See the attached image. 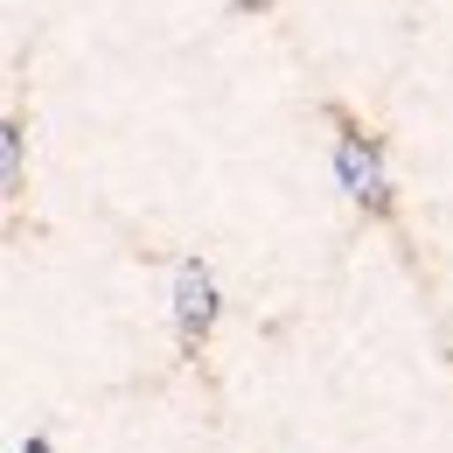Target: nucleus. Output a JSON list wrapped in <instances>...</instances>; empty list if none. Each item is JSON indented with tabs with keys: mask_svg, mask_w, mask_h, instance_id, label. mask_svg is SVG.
<instances>
[{
	"mask_svg": "<svg viewBox=\"0 0 453 453\" xmlns=\"http://www.w3.org/2000/svg\"><path fill=\"white\" fill-rule=\"evenodd\" d=\"M181 328H188V335H203V328H210V280H203L196 265L181 273Z\"/></svg>",
	"mask_w": 453,
	"mask_h": 453,
	"instance_id": "obj_1",
	"label": "nucleus"
},
{
	"mask_svg": "<svg viewBox=\"0 0 453 453\" xmlns=\"http://www.w3.org/2000/svg\"><path fill=\"white\" fill-rule=\"evenodd\" d=\"M342 174L356 181V196H363V203H377V196H384V188H377V161L363 154V140H349V147H342Z\"/></svg>",
	"mask_w": 453,
	"mask_h": 453,
	"instance_id": "obj_2",
	"label": "nucleus"
}]
</instances>
